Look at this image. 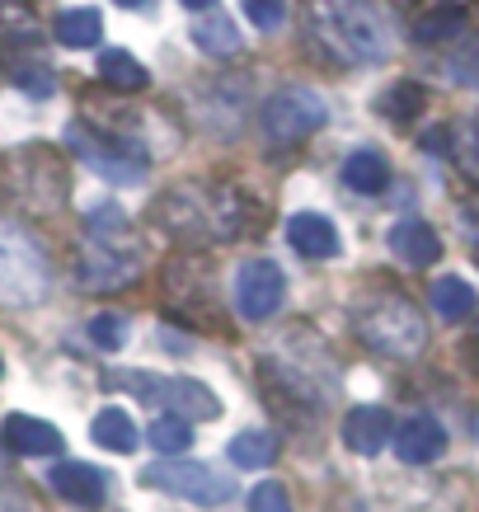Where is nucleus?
Instances as JSON below:
<instances>
[{
    "instance_id": "c85d7f7f",
    "label": "nucleus",
    "mask_w": 479,
    "mask_h": 512,
    "mask_svg": "<svg viewBox=\"0 0 479 512\" xmlns=\"http://www.w3.org/2000/svg\"><path fill=\"white\" fill-rule=\"evenodd\" d=\"M90 339L99 343L104 353L123 348V343H127V320H123V315H94V320H90Z\"/></svg>"
},
{
    "instance_id": "7c9ffc66",
    "label": "nucleus",
    "mask_w": 479,
    "mask_h": 512,
    "mask_svg": "<svg viewBox=\"0 0 479 512\" xmlns=\"http://www.w3.org/2000/svg\"><path fill=\"white\" fill-rule=\"evenodd\" d=\"M461 29V15H428V19H418L414 33L423 38V43H433V38H447V33Z\"/></svg>"
},
{
    "instance_id": "9d476101",
    "label": "nucleus",
    "mask_w": 479,
    "mask_h": 512,
    "mask_svg": "<svg viewBox=\"0 0 479 512\" xmlns=\"http://www.w3.org/2000/svg\"><path fill=\"white\" fill-rule=\"evenodd\" d=\"M282 301H287V278L273 259H245L235 268V311L245 320L259 325V320L282 311Z\"/></svg>"
},
{
    "instance_id": "5701e85b",
    "label": "nucleus",
    "mask_w": 479,
    "mask_h": 512,
    "mask_svg": "<svg viewBox=\"0 0 479 512\" xmlns=\"http://www.w3.org/2000/svg\"><path fill=\"white\" fill-rule=\"evenodd\" d=\"M99 38H104L99 10H62L57 15V43L62 47H94Z\"/></svg>"
},
{
    "instance_id": "f257e3e1",
    "label": "nucleus",
    "mask_w": 479,
    "mask_h": 512,
    "mask_svg": "<svg viewBox=\"0 0 479 512\" xmlns=\"http://www.w3.org/2000/svg\"><path fill=\"white\" fill-rule=\"evenodd\" d=\"M245 221H249V202L231 184L193 179V184H174L155 198V226L170 231L174 240H184V245L235 240V235L245 231Z\"/></svg>"
},
{
    "instance_id": "39448f33",
    "label": "nucleus",
    "mask_w": 479,
    "mask_h": 512,
    "mask_svg": "<svg viewBox=\"0 0 479 512\" xmlns=\"http://www.w3.org/2000/svg\"><path fill=\"white\" fill-rule=\"evenodd\" d=\"M0 188H5V198L15 202V207L38 212V217L62 212L66 198H71L66 165L52 146H19V151H5V156H0Z\"/></svg>"
},
{
    "instance_id": "20e7f679",
    "label": "nucleus",
    "mask_w": 479,
    "mask_h": 512,
    "mask_svg": "<svg viewBox=\"0 0 479 512\" xmlns=\"http://www.w3.org/2000/svg\"><path fill=\"white\" fill-rule=\"evenodd\" d=\"M353 329L371 353L395 357V362L418 357L423 353V343H428L423 315H418V306L400 292H367L353 306Z\"/></svg>"
},
{
    "instance_id": "6ab92c4d",
    "label": "nucleus",
    "mask_w": 479,
    "mask_h": 512,
    "mask_svg": "<svg viewBox=\"0 0 479 512\" xmlns=\"http://www.w3.org/2000/svg\"><path fill=\"white\" fill-rule=\"evenodd\" d=\"M99 80H109L113 94H141L151 85V71H146L127 47H109V52L99 57Z\"/></svg>"
},
{
    "instance_id": "0eeeda50",
    "label": "nucleus",
    "mask_w": 479,
    "mask_h": 512,
    "mask_svg": "<svg viewBox=\"0 0 479 512\" xmlns=\"http://www.w3.org/2000/svg\"><path fill=\"white\" fill-rule=\"evenodd\" d=\"M146 489H160V494H174V498H188L198 508H226L235 498V480L226 470L207 466V461H160L141 475Z\"/></svg>"
},
{
    "instance_id": "7ed1b4c3",
    "label": "nucleus",
    "mask_w": 479,
    "mask_h": 512,
    "mask_svg": "<svg viewBox=\"0 0 479 512\" xmlns=\"http://www.w3.org/2000/svg\"><path fill=\"white\" fill-rule=\"evenodd\" d=\"M141 273H146V254L137 249L132 221L113 202H94V212H85L80 287L85 292H113V287H132Z\"/></svg>"
},
{
    "instance_id": "aec40b11",
    "label": "nucleus",
    "mask_w": 479,
    "mask_h": 512,
    "mask_svg": "<svg viewBox=\"0 0 479 512\" xmlns=\"http://www.w3.org/2000/svg\"><path fill=\"white\" fill-rule=\"evenodd\" d=\"M343 184L353 188V193H381L390 184V165L381 151H353V156L343 160Z\"/></svg>"
},
{
    "instance_id": "9b49d317",
    "label": "nucleus",
    "mask_w": 479,
    "mask_h": 512,
    "mask_svg": "<svg viewBox=\"0 0 479 512\" xmlns=\"http://www.w3.org/2000/svg\"><path fill=\"white\" fill-rule=\"evenodd\" d=\"M71 151H76L99 179H109V184L127 188V184H141V179H146V156H141V151H127L118 141L94 137L90 127H71Z\"/></svg>"
},
{
    "instance_id": "f3484780",
    "label": "nucleus",
    "mask_w": 479,
    "mask_h": 512,
    "mask_svg": "<svg viewBox=\"0 0 479 512\" xmlns=\"http://www.w3.org/2000/svg\"><path fill=\"white\" fill-rule=\"evenodd\" d=\"M0 437H5V447L19 451V456H57V451H62V433L43 419H29V414H10Z\"/></svg>"
},
{
    "instance_id": "473e14b6",
    "label": "nucleus",
    "mask_w": 479,
    "mask_h": 512,
    "mask_svg": "<svg viewBox=\"0 0 479 512\" xmlns=\"http://www.w3.org/2000/svg\"><path fill=\"white\" fill-rule=\"evenodd\" d=\"M188 10H212V5H217V0H184Z\"/></svg>"
},
{
    "instance_id": "b1692460",
    "label": "nucleus",
    "mask_w": 479,
    "mask_h": 512,
    "mask_svg": "<svg viewBox=\"0 0 479 512\" xmlns=\"http://www.w3.org/2000/svg\"><path fill=\"white\" fill-rule=\"evenodd\" d=\"M475 287L465 278H437L433 282V311L442 315V320H465V315L475 311Z\"/></svg>"
},
{
    "instance_id": "ddd939ff",
    "label": "nucleus",
    "mask_w": 479,
    "mask_h": 512,
    "mask_svg": "<svg viewBox=\"0 0 479 512\" xmlns=\"http://www.w3.org/2000/svg\"><path fill=\"white\" fill-rule=\"evenodd\" d=\"M395 437V423L381 404H357L348 409V419H343V447L357 451V456H376V451H386V442Z\"/></svg>"
},
{
    "instance_id": "f03ea898",
    "label": "nucleus",
    "mask_w": 479,
    "mask_h": 512,
    "mask_svg": "<svg viewBox=\"0 0 479 512\" xmlns=\"http://www.w3.org/2000/svg\"><path fill=\"white\" fill-rule=\"evenodd\" d=\"M306 29L329 62L371 66L390 57V24L376 0H306Z\"/></svg>"
},
{
    "instance_id": "4be33fe9",
    "label": "nucleus",
    "mask_w": 479,
    "mask_h": 512,
    "mask_svg": "<svg viewBox=\"0 0 479 512\" xmlns=\"http://www.w3.org/2000/svg\"><path fill=\"white\" fill-rule=\"evenodd\" d=\"M193 43L207 57H226V52H240V29L226 15H202V19H193Z\"/></svg>"
},
{
    "instance_id": "423d86ee",
    "label": "nucleus",
    "mask_w": 479,
    "mask_h": 512,
    "mask_svg": "<svg viewBox=\"0 0 479 512\" xmlns=\"http://www.w3.org/2000/svg\"><path fill=\"white\" fill-rule=\"evenodd\" d=\"M52 292V264L24 226L0 221V296L10 306H38Z\"/></svg>"
},
{
    "instance_id": "6e6552de",
    "label": "nucleus",
    "mask_w": 479,
    "mask_h": 512,
    "mask_svg": "<svg viewBox=\"0 0 479 512\" xmlns=\"http://www.w3.org/2000/svg\"><path fill=\"white\" fill-rule=\"evenodd\" d=\"M329 118L325 99L315 90H301V85H287V90L268 94L259 109V127H263V141H273V146H296V141H306L310 132H320Z\"/></svg>"
},
{
    "instance_id": "f8f14e48",
    "label": "nucleus",
    "mask_w": 479,
    "mask_h": 512,
    "mask_svg": "<svg viewBox=\"0 0 479 512\" xmlns=\"http://www.w3.org/2000/svg\"><path fill=\"white\" fill-rule=\"evenodd\" d=\"M395 451H400L404 466H433L437 456L447 451V428L433 419V414H414L395 428Z\"/></svg>"
},
{
    "instance_id": "bb28decb",
    "label": "nucleus",
    "mask_w": 479,
    "mask_h": 512,
    "mask_svg": "<svg viewBox=\"0 0 479 512\" xmlns=\"http://www.w3.org/2000/svg\"><path fill=\"white\" fill-rule=\"evenodd\" d=\"M447 71H451V80H456V85L479 90V38H470V43H461L456 52H451Z\"/></svg>"
},
{
    "instance_id": "dca6fc26",
    "label": "nucleus",
    "mask_w": 479,
    "mask_h": 512,
    "mask_svg": "<svg viewBox=\"0 0 479 512\" xmlns=\"http://www.w3.org/2000/svg\"><path fill=\"white\" fill-rule=\"evenodd\" d=\"M287 240H292V249L301 259H334L343 249L334 221L320 217V212H301V217L287 221Z\"/></svg>"
},
{
    "instance_id": "1a4fd4ad",
    "label": "nucleus",
    "mask_w": 479,
    "mask_h": 512,
    "mask_svg": "<svg viewBox=\"0 0 479 512\" xmlns=\"http://www.w3.org/2000/svg\"><path fill=\"white\" fill-rule=\"evenodd\" d=\"M109 386H123V390H137L146 404H170L179 409V419H217L221 414V400L202 381H188V376H151V372H113Z\"/></svg>"
},
{
    "instance_id": "2eb2a0df",
    "label": "nucleus",
    "mask_w": 479,
    "mask_h": 512,
    "mask_svg": "<svg viewBox=\"0 0 479 512\" xmlns=\"http://www.w3.org/2000/svg\"><path fill=\"white\" fill-rule=\"evenodd\" d=\"M52 489H57L66 503H76V508H99V503L109 498L104 470L85 466V461H62V466L52 470Z\"/></svg>"
},
{
    "instance_id": "2f4dec72",
    "label": "nucleus",
    "mask_w": 479,
    "mask_h": 512,
    "mask_svg": "<svg viewBox=\"0 0 479 512\" xmlns=\"http://www.w3.org/2000/svg\"><path fill=\"white\" fill-rule=\"evenodd\" d=\"M470 0H414V10L418 19H428V15H461Z\"/></svg>"
},
{
    "instance_id": "a211bd4d",
    "label": "nucleus",
    "mask_w": 479,
    "mask_h": 512,
    "mask_svg": "<svg viewBox=\"0 0 479 512\" xmlns=\"http://www.w3.org/2000/svg\"><path fill=\"white\" fill-rule=\"evenodd\" d=\"M90 437L104 451H113V456H132V451L141 447V433H137V423H132V414H127V409H113V404L94 414Z\"/></svg>"
},
{
    "instance_id": "c756f323",
    "label": "nucleus",
    "mask_w": 479,
    "mask_h": 512,
    "mask_svg": "<svg viewBox=\"0 0 479 512\" xmlns=\"http://www.w3.org/2000/svg\"><path fill=\"white\" fill-rule=\"evenodd\" d=\"M249 512H292V498L278 480H263L254 494H249Z\"/></svg>"
},
{
    "instance_id": "72a5a7b5",
    "label": "nucleus",
    "mask_w": 479,
    "mask_h": 512,
    "mask_svg": "<svg viewBox=\"0 0 479 512\" xmlns=\"http://www.w3.org/2000/svg\"><path fill=\"white\" fill-rule=\"evenodd\" d=\"M118 5H132V10H141V5H151V0H118Z\"/></svg>"
},
{
    "instance_id": "a878e982",
    "label": "nucleus",
    "mask_w": 479,
    "mask_h": 512,
    "mask_svg": "<svg viewBox=\"0 0 479 512\" xmlns=\"http://www.w3.org/2000/svg\"><path fill=\"white\" fill-rule=\"evenodd\" d=\"M381 113H386V118H395V123H409L414 113H423V90H418L414 80L390 85V90L381 94Z\"/></svg>"
},
{
    "instance_id": "393cba45",
    "label": "nucleus",
    "mask_w": 479,
    "mask_h": 512,
    "mask_svg": "<svg viewBox=\"0 0 479 512\" xmlns=\"http://www.w3.org/2000/svg\"><path fill=\"white\" fill-rule=\"evenodd\" d=\"M151 447L165 451V456H179V451L193 447V423L179 419V414H160V419H151Z\"/></svg>"
},
{
    "instance_id": "cd10ccee",
    "label": "nucleus",
    "mask_w": 479,
    "mask_h": 512,
    "mask_svg": "<svg viewBox=\"0 0 479 512\" xmlns=\"http://www.w3.org/2000/svg\"><path fill=\"white\" fill-rule=\"evenodd\" d=\"M240 10H245V19L254 29L273 33V29H282V19H287V0H240Z\"/></svg>"
},
{
    "instance_id": "4468645a",
    "label": "nucleus",
    "mask_w": 479,
    "mask_h": 512,
    "mask_svg": "<svg viewBox=\"0 0 479 512\" xmlns=\"http://www.w3.org/2000/svg\"><path fill=\"white\" fill-rule=\"evenodd\" d=\"M390 249H395V259L409 264V268H428V264L442 259V240H437V231L418 217H404V221L390 226Z\"/></svg>"
},
{
    "instance_id": "412c9836",
    "label": "nucleus",
    "mask_w": 479,
    "mask_h": 512,
    "mask_svg": "<svg viewBox=\"0 0 479 512\" xmlns=\"http://www.w3.org/2000/svg\"><path fill=\"white\" fill-rule=\"evenodd\" d=\"M235 470H263L273 466V456H278V437L263 433V428H249V433L231 437V447H226Z\"/></svg>"
}]
</instances>
